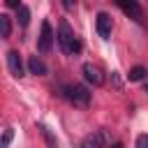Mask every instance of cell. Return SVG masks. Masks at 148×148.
Listing matches in <instances>:
<instances>
[{"mask_svg":"<svg viewBox=\"0 0 148 148\" xmlns=\"http://www.w3.org/2000/svg\"><path fill=\"white\" fill-rule=\"evenodd\" d=\"M58 44H60V49H62V53H79L81 51V42L74 37V30L69 28V23L62 18L60 23H58Z\"/></svg>","mask_w":148,"mask_h":148,"instance_id":"obj_1","label":"cell"},{"mask_svg":"<svg viewBox=\"0 0 148 148\" xmlns=\"http://www.w3.org/2000/svg\"><path fill=\"white\" fill-rule=\"evenodd\" d=\"M65 99L69 102V104H74V106H88L90 104V92H88V88L86 86H81V83H69V86H65Z\"/></svg>","mask_w":148,"mask_h":148,"instance_id":"obj_2","label":"cell"},{"mask_svg":"<svg viewBox=\"0 0 148 148\" xmlns=\"http://www.w3.org/2000/svg\"><path fill=\"white\" fill-rule=\"evenodd\" d=\"M53 39H56V35H53V30H51V23H49V21H42V30H39V39H37L39 53H49L51 46H53Z\"/></svg>","mask_w":148,"mask_h":148,"instance_id":"obj_3","label":"cell"},{"mask_svg":"<svg viewBox=\"0 0 148 148\" xmlns=\"http://www.w3.org/2000/svg\"><path fill=\"white\" fill-rule=\"evenodd\" d=\"M81 72H83V79H86L90 86L99 88V86L104 83V74H102V69H99L97 65H92V62H86V65L81 67Z\"/></svg>","mask_w":148,"mask_h":148,"instance_id":"obj_4","label":"cell"},{"mask_svg":"<svg viewBox=\"0 0 148 148\" xmlns=\"http://www.w3.org/2000/svg\"><path fill=\"white\" fill-rule=\"evenodd\" d=\"M116 5L123 9V14H125V16L134 18V21H141V16H143V9H141L139 0H116Z\"/></svg>","mask_w":148,"mask_h":148,"instance_id":"obj_5","label":"cell"},{"mask_svg":"<svg viewBox=\"0 0 148 148\" xmlns=\"http://www.w3.org/2000/svg\"><path fill=\"white\" fill-rule=\"evenodd\" d=\"M95 25H97V35H99L102 39H109V37H111L113 21H111V16H109L106 12H99V14H97V18H95Z\"/></svg>","mask_w":148,"mask_h":148,"instance_id":"obj_6","label":"cell"},{"mask_svg":"<svg viewBox=\"0 0 148 148\" xmlns=\"http://www.w3.org/2000/svg\"><path fill=\"white\" fill-rule=\"evenodd\" d=\"M79 148H106V134H104L102 130H97V132L88 134V136L81 141Z\"/></svg>","mask_w":148,"mask_h":148,"instance_id":"obj_7","label":"cell"},{"mask_svg":"<svg viewBox=\"0 0 148 148\" xmlns=\"http://www.w3.org/2000/svg\"><path fill=\"white\" fill-rule=\"evenodd\" d=\"M7 65H9L12 76H16V79L23 76V60H21L18 51H9V53H7Z\"/></svg>","mask_w":148,"mask_h":148,"instance_id":"obj_8","label":"cell"},{"mask_svg":"<svg viewBox=\"0 0 148 148\" xmlns=\"http://www.w3.org/2000/svg\"><path fill=\"white\" fill-rule=\"evenodd\" d=\"M28 69H30V74H35V76L46 74V65H44V60L37 58V56H30V60H28Z\"/></svg>","mask_w":148,"mask_h":148,"instance_id":"obj_9","label":"cell"},{"mask_svg":"<svg viewBox=\"0 0 148 148\" xmlns=\"http://www.w3.org/2000/svg\"><path fill=\"white\" fill-rule=\"evenodd\" d=\"M39 132H42V136H44V141H46L49 148H58V139L51 134V130H49L46 125H39Z\"/></svg>","mask_w":148,"mask_h":148,"instance_id":"obj_10","label":"cell"},{"mask_svg":"<svg viewBox=\"0 0 148 148\" xmlns=\"http://www.w3.org/2000/svg\"><path fill=\"white\" fill-rule=\"evenodd\" d=\"M12 35V18L7 14H0V37H9Z\"/></svg>","mask_w":148,"mask_h":148,"instance_id":"obj_11","label":"cell"},{"mask_svg":"<svg viewBox=\"0 0 148 148\" xmlns=\"http://www.w3.org/2000/svg\"><path fill=\"white\" fill-rule=\"evenodd\" d=\"M146 74H148V72H146V67H143V65H136V67H132V69H130L127 81H141Z\"/></svg>","mask_w":148,"mask_h":148,"instance_id":"obj_12","label":"cell"},{"mask_svg":"<svg viewBox=\"0 0 148 148\" xmlns=\"http://www.w3.org/2000/svg\"><path fill=\"white\" fill-rule=\"evenodd\" d=\"M18 23H21L23 28L30 23V9H28L25 5H21V7H18Z\"/></svg>","mask_w":148,"mask_h":148,"instance_id":"obj_13","label":"cell"},{"mask_svg":"<svg viewBox=\"0 0 148 148\" xmlns=\"http://www.w3.org/2000/svg\"><path fill=\"white\" fill-rule=\"evenodd\" d=\"M12 139H14V130H12V127H7V130L2 132V136H0V148H9Z\"/></svg>","mask_w":148,"mask_h":148,"instance_id":"obj_14","label":"cell"},{"mask_svg":"<svg viewBox=\"0 0 148 148\" xmlns=\"http://www.w3.org/2000/svg\"><path fill=\"white\" fill-rule=\"evenodd\" d=\"M136 148H148V134H139L136 136Z\"/></svg>","mask_w":148,"mask_h":148,"instance_id":"obj_15","label":"cell"},{"mask_svg":"<svg viewBox=\"0 0 148 148\" xmlns=\"http://www.w3.org/2000/svg\"><path fill=\"white\" fill-rule=\"evenodd\" d=\"M5 5H7V7H14V9H18V7H21V0H5Z\"/></svg>","mask_w":148,"mask_h":148,"instance_id":"obj_16","label":"cell"},{"mask_svg":"<svg viewBox=\"0 0 148 148\" xmlns=\"http://www.w3.org/2000/svg\"><path fill=\"white\" fill-rule=\"evenodd\" d=\"M62 7L65 9H74L76 7V0H62Z\"/></svg>","mask_w":148,"mask_h":148,"instance_id":"obj_17","label":"cell"},{"mask_svg":"<svg viewBox=\"0 0 148 148\" xmlns=\"http://www.w3.org/2000/svg\"><path fill=\"white\" fill-rule=\"evenodd\" d=\"M111 148H123V143H120V141H116V143H113Z\"/></svg>","mask_w":148,"mask_h":148,"instance_id":"obj_18","label":"cell"},{"mask_svg":"<svg viewBox=\"0 0 148 148\" xmlns=\"http://www.w3.org/2000/svg\"><path fill=\"white\" fill-rule=\"evenodd\" d=\"M143 92H148V81H146V83H143Z\"/></svg>","mask_w":148,"mask_h":148,"instance_id":"obj_19","label":"cell"}]
</instances>
